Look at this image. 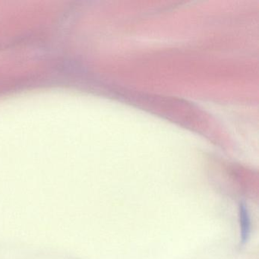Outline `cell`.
I'll use <instances>...</instances> for the list:
<instances>
[{
  "mask_svg": "<svg viewBox=\"0 0 259 259\" xmlns=\"http://www.w3.org/2000/svg\"><path fill=\"white\" fill-rule=\"evenodd\" d=\"M239 219H240L241 236L242 242H245L248 239L250 230L249 216L248 210L244 204H241L239 208Z\"/></svg>",
  "mask_w": 259,
  "mask_h": 259,
  "instance_id": "obj_1",
  "label": "cell"
}]
</instances>
